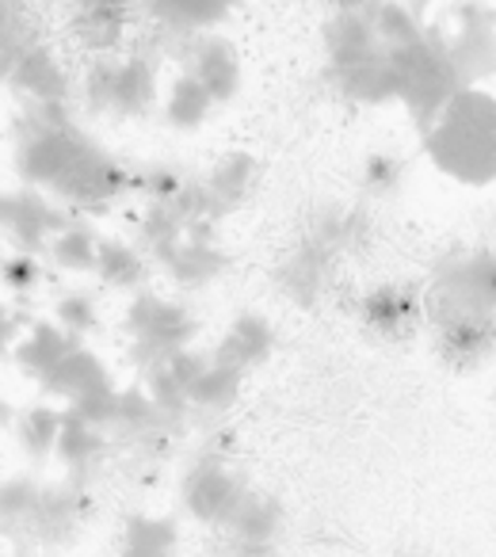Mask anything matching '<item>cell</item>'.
<instances>
[{"instance_id":"cell-1","label":"cell","mask_w":496,"mask_h":557,"mask_svg":"<svg viewBox=\"0 0 496 557\" xmlns=\"http://www.w3.org/2000/svg\"><path fill=\"white\" fill-rule=\"evenodd\" d=\"M420 149L447 180L485 187L496 180V96L488 88H462L432 126Z\"/></svg>"},{"instance_id":"cell-2","label":"cell","mask_w":496,"mask_h":557,"mask_svg":"<svg viewBox=\"0 0 496 557\" xmlns=\"http://www.w3.org/2000/svg\"><path fill=\"white\" fill-rule=\"evenodd\" d=\"M123 333H126V359L146 374L149 367L164 363L176 351L195 348L199 341V318L184 298H169L161 290L146 287L131 295L123 310Z\"/></svg>"},{"instance_id":"cell-3","label":"cell","mask_w":496,"mask_h":557,"mask_svg":"<svg viewBox=\"0 0 496 557\" xmlns=\"http://www.w3.org/2000/svg\"><path fill=\"white\" fill-rule=\"evenodd\" d=\"M389 54L401 73V108L424 134L439 119V111L462 92V81H458L447 54V27L427 24L424 39H417L405 50H389Z\"/></svg>"},{"instance_id":"cell-4","label":"cell","mask_w":496,"mask_h":557,"mask_svg":"<svg viewBox=\"0 0 496 557\" xmlns=\"http://www.w3.org/2000/svg\"><path fill=\"white\" fill-rule=\"evenodd\" d=\"M427 313H496L493 248H455L443 256L424 295V318Z\"/></svg>"},{"instance_id":"cell-5","label":"cell","mask_w":496,"mask_h":557,"mask_svg":"<svg viewBox=\"0 0 496 557\" xmlns=\"http://www.w3.org/2000/svg\"><path fill=\"white\" fill-rule=\"evenodd\" d=\"M248 481L230 466V458L222 450L207 447L187 462L184 478H179V504L184 511L202 527L222 531L233 519V511L240 508V500L248 496Z\"/></svg>"},{"instance_id":"cell-6","label":"cell","mask_w":496,"mask_h":557,"mask_svg":"<svg viewBox=\"0 0 496 557\" xmlns=\"http://www.w3.org/2000/svg\"><path fill=\"white\" fill-rule=\"evenodd\" d=\"M447 54L462 88H485L496 77V9L488 0L450 4Z\"/></svg>"},{"instance_id":"cell-7","label":"cell","mask_w":496,"mask_h":557,"mask_svg":"<svg viewBox=\"0 0 496 557\" xmlns=\"http://www.w3.org/2000/svg\"><path fill=\"white\" fill-rule=\"evenodd\" d=\"M70 210L54 199V195L39 191V187H12L0 191V240L12 252H32L47 256V245L58 230L70 225Z\"/></svg>"},{"instance_id":"cell-8","label":"cell","mask_w":496,"mask_h":557,"mask_svg":"<svg viewBox=\"0 0 496 557\" xmlns=\"http://www.w3.org/2000/svg\"><path fill=\"white\" fill-rule=\"evenodd\" d=\"M233 256L222 245V222H195L187 225V237L157 263V271L169 275V283L179 295L214 287L218 278L230 271Z\"/></svg>"},{"instance_id":"cell-9","label":"cell","mask_w":496,"mask_h":557,"mask_svg":"<svg viewBox=\"0 0 496 557\" xmlns=\"http://www.w3.org/2000/svg\"><path fill=\"white\" fill-rule=\"evenodd\" d=\"M88 516H92V493L85 481H47V493L39 504V519L32 531V557L35 554H54L80 539Z\"/></svg>"},{"instance_id":"cell-10","label":"cell","mask_w":496,"mask_h":557,"mask_svg":"<svg viewBox=\"0 0 496 557\" xmlns=\"http://www.w3.org/2000/svg\"><path fill=\"white\" fill-rule=\"evenodd\" d=\"M179 70H187L210 96L214 103L237 100L240 85H245V65H240V50L233 39H225L222 32H207V35H191L184 42V54H179Z\"/></svg>"},{"instance_id":"cell-11","label":"cell","mask_w":496,"mask_h":557,"mask_svg":"<svg viewBox=\"0 0 496 557\" xmlns=\"http://www.w3.org/2000/svg\"><path fill=\"white\" fill-rule=\"evenodd\" d=\"M435 351L455 371H473L496 356V313H427Z\"/></svg>"},{"instance_id":"cell-12","label":"cell","mask_w":496,"mask_h":557,"mask_svg":"<svg viewBox=\"0 0 496 557\" xmlns=\"http://www.w3.org/2000/svg\"><path fill=\"white\" fill-rule=\"evenodd\" d=\"M283 527H287V511H283L280 496H268L248 488L240 508L222 527L225 534V554L237 557H275V542H280Z\"/></svg>"},{"instance_id":"cell-13","label":"cell","mask_w":496,"mask_h":557,"mask_svg":"<svg viewBox=\"0 0 496 557\" xmlns=\"http://www.w3.org/2000/svg\"><path fill=\"white\" fill-rule=\"evenodd\" d=\"M161 62L141 50H123L115 54V73H111L108 115L115 119H146L161 108Z\"/></svg>"},{"instance_id":"cell-14","label":"cell","mask_w":496,"mask_h":557,"mask_svg":"<svg viewBox=\"0 0 496 557\" xmlns=\"http://www.w3.org/2000/svg\"><path fill=\"white\" fill-rule=\"evenodd\" d=\"M141 16L134 0H115L100 9H77L70 20V39L85 58L123 54L126 39L138 32Z\"/></svg>"},{"instance_id":"cell-15","label":"cell","mask_w":496,"mask_h":557,"mask_svg":"<svg viewBox=\"0 0 496 557\" xmlns=\"http://www.w3.org/2000/svg\"><path fill=\"white\" fill-rule=\"evenodd\" d=\"M4 85H9L24 103H54V100H73L77 81L70 77L62 58H58L47 42H35V47H27L24 58L12 65Z\"/></svg>"},{"instance_id":"cell-16","label":"cell","mask_w":496,"mask_h":557,"mask_svg":"<svg viewBox=\"0 0 496 557\" xmlns=\"http://www.w3.org/2000/svg\"><path fill=\"white\" fill-rule=\"evenodd\" d=\"M42 493H47V481L39 473L0 478V539L16 549V557H32V531L39 519Z\"/></svg>"},{"instance_id":"cell-17","label":"cell","mask_w":496,"mask_h":557,"mask_svg":"<svg viewBox=\"0 0 496 557\" xmlns=\"http://www.w3.org/2000/svg\"><path fill=\"white\" fill-rule=\"evenodd\" d=\"M328 88L344 100L359 103V108H386V103H401V73L389 50L367 58V62L351 65V70L325 73Z\"/></svg>"},{"instance_id":"cell-18","label":"cell","mask_w":496,"mask_h":557,"mask_svg":"<svg viewBox=\"0 0 496 557\" xmlns=\"http://www.w3.org/2000/svg\"><path fill=\"white\" fill-rule=\"evenodd\" d=\"M321 47H325V73L351 70V65L367 62V58L382 54V39L371 24V12L351 9V12H333L321 27Z\"/></svg>"},{"instance_id":"cell-19","label":"cell","mask_w":496,"mask_h":557,"mask_svg":"<svg viewBox=\"0 0 496 557\" xmlns=\"http://www.w3.org/2000/svg\"><path fill=\"white\" fill-rule=\"evenodd\" d=\"M240 0H138V16L149 27L179 35H207L233 20Z\"/></svg>"},{"instance_id":"cell-20","label":"cell","mask_w":496,"mask_h":557,"mask_svg":"<svg viewBox=\"0 0 496 557\" xmlns=\"http://www.w3.org/2000/svg\"><path fill=\"white\" fill-rule=\"evenodd\" d=\"M111 382H115V374L103 363L100 351L88 348V344H77V348L39 382V394H42V401H62V409H65V405H73L77 397L111 386Z\"/></svg>"},{"instance_id":"cell-21","label":"cell","mask_w":496,"mask_h":557,"mask_svg":"<svg viewBox=\"0 0 496 557\" xmlns=\"http://www.w3.org/2000/svg\"><path fill=\"white\" fill-rule=\"evenodd\" d=\"M77 344H85L80 336L65 333L62 325H58L54 318H35L32 325L24 329V336L16 341V348H12V363H16V371L24 374V379H32L35 386H39L42 379H47L50 371H54L58 363H62L65 356H70Z\"/></svg>"},{"instance_id":"cell-22","label":"cell","mask_w":496,"mask_h":557,"mask_svg":"<svg viewBox=\"0 0 496 557\" xmlns=\"http://www.w3.org/2000/svg\"><path fill=\"white\" fill-rule=\"evenodd\" d=\"M275 351V325L257 310H245L225 325L222 341L210 348V356L218 363H230V367H240V371H252V367L268 363Z\"/></svg>"},{"instance_id":"cell-23","label":"cell","mask_w":496,"mask_h":557,"mask_svg":"<svg viewBox=\"0 0 496 557\" xmlns=\"http://www.w3.org/2000/svg\"><path fill=\"white\" fill-rule=\"evenodd\" d=\"M111 447V432L92 428L88 420H80L77 412L65 409L62 417V432H58V447H54V462L65 470V478L73 481H92V473L100 470V462L108 458Z\"/></svg>"},{"instance_id":"cell-24","label":"cell","mask_w":496,"mask_h":557,"mask_svg":"<svg viewBox=\"0 0 496 557\" xmlns=\"http://www.w3.org/2000/svg\"><path fill=\"white\" fill-rule=\"evenodd\" d=\"M202 184H207V195H210V202H214V214L230 218L233 210H240L252 199V191H257V184H260V164L252 153L233 149V153H225L222 161L202 176Z\"/></svg>"},{"instance_id":"cell-25","label":"cell","mask_w":496,"mask_h":557,"mask_svg":"<svg viewBox=\"0 0 496 557\" xmlns=\"http://www.w3.org/2000/svg\"><path fill=\"white\" fill-rule=\"evenodd\" d=\"M96 278L100 287L115 290V295H138L149 287V275H153V263L146 260L134 240L126 237H100V256H96Z\"/></svg>"},{"instance_id":"cell-26","label":"cell","mask_w":496,"mask_h":557,"mask_svg":"<svg viewBox=\"0 0 496 557\" xmlns=\"http://www.w3.org/2000/svg\"><path fill=\"white\" fill-rule=\"evenodd\" d=\"M119 557H179V519L131 511L119 531Z\"/></svg>"},{"instance_id":"cell-27","label":"cell","mask_w":496,"mask_h":557,"mask_svg":"<svg viewBox=\"0 0 496 557\" xmlns=\"http://www.w3.org/2000/svg\"><path fill=\"white\" fill-rule=\"evenodd\" d=\"M420 318H424V298L405 287H379L363 298V321L382 336L417 333Z\"/></svg>"},{"instance_id":"cell-28","label":"cell","mask_w":496,"mask_h":557,"mask_svg":"<svg viewBox=\"0 0 496 557\" xmlns=\"http://www.w3.org/2000/svg\"><path fill=\"white\" fill-rule=\"evenodd\" d=\"M96 256H100V233H96L92 218H70L65 230H58L47 245L42 260L58 271H70V275H92Z\"/></svg>"},{"instance_id":"cell-29","label":"cell","mask_w":496,"mask_h":557,"mask_svg":"<svg viewBox=\"0 0 496 557\" xmlns=\"http://www.w3.org/2000/svg\"><path fill=\"white\" fill-rule=\"evenodd\" d=\"M214 108H218L214 96H210L207 88L191 77V73L187 70L172 73L169 88H164V100H161V115L172 131H179V134L199 131V126L214 115Z\"/></svg>"},{"instance_id":"cell-30","label":"cell","mask_w":496,"mask_h":557,"mask_svg":"<svg viewBox=\"0 0 496 557\" xmlns=\"http://www.w3.org/2000/svg\"><path fill=\"white\" fill-rule=\"evenodd\" d=\"M62 417H65V409H58L54 401H35V405H27V409H20L12 435H16V447L24 450L32 466H47L50 458H54Z\"/></svg>"},{"instance_id":"cell-31","label":"cell","mask_w":496,"mask_h":557,"mask_svg":"<svg viewBox=\"0 0 496 557\" xmlns=\"http://www.w3.org/2000/svg\"><path fill=\"white\" fill-rule=\"evenodd\" d=\"M184 237H187L184 218H179L169 202H141V214H138V222H134V237L131 240L141 248V252H146V260L153 263V268Z\"/></svg>"},{"instance_id":"cell-32","label":"cell","mask_w":496,"mask_h":557,"mask_svg":"<svg viewBox=\"0 0 496 557\" xmlns=\"http://www.w3.org/2000/svg\"><path fill=\"white\" fill-rule=\"evenodd\" d=\"M35 42H42V35L35 27L32 4L27 0H0V85Z\"/></svg>"},{"instance_id":"cell-33","label":"cell","mask_w":496,"mask_h":557,"mask_svg":"<svg viewBox=\"0 0 496 557\" xmlns=\"http://www.w3.org/2000/svg\"><path fill=\"white\" fill-rule=\"evenodd\" d=\"M240 386H245V371L230 363H218V359L210 356L207 371L199 374V382H195L191 394H187L191 412H225L240 397Z\"/></svg>"},{"instance_id":"cell-34","label":"cell","mask_w":496,"mask_h":557,"mask_svg":"<svg viewBox=\"0 0 496 557\" xmlns=\"http://www.w3.org/2000/svg\"><path fill=\"white\" fill-rule=\"evenodd\" d=\"M367 12H371V24L386 50L412 47V42L424 39V32H427V24H420V20L405 9V0H367Z\"/></svg>"},{"instance_id":"cell-35","label":"cell","mask_w":496,"mask_h":557,"mask_svg":"<svg viewBox=\"0 0 496 557\" xmlns=\"http://www.w3.org/2000/svg\"><path fill=\"white\" fill-rule=\"evenodd\" d=\"M409 180V161L394 149H371L359 169V184L371 199H397Z\"/></svg>"},{"instance_id":"cell-36","label":"cell","mask_w":496,"mask_h":557,"mask_svg":"<svg viewBox=\"0 0 496 557\" xmlns=\"http://www.w3.org/2000/svg\"><path fill=\"white\" fill-rule=\"evenodd\" d=\"M54 321L65 329V333L80 336L85 341L88 333L100 329V295L88 287H70V290H58L54 295Z\"/></svg>"},{"instance_id":"cell-37","label":"cell","mask_w":496,"mask_h":557,"mask_svg":"<svg viewBox=\"0 0 496 557\" xmlns=\"http://www.w3.org/2000/svg\"><path fill=\"white\" fill-rule=\"evenodd\" d=\"M187 180L191 176L179 164H141V169H131V195H141V202H172Z\"/></svg>"},{"instance_id":"cell-38","label":"cell","mask_w":496,"mask_h":557,"mask_svg":"<svg viewBox=\"0 0 496 557\" xmlns=\"http://www.w3.org/2000/svg\"><path fill=\"white\" fill-rule=\"evenodd\" d=\"M47 268L50 263L42 260V256H32V252H12L9 263H4V271H0V287L12 290L16 298H32L35 290L47 283Z\"/></svg>"},{"instance_id":"cell-39","label":"cell","mask_w":496,"mask_h":557,"mask_svg":"<svg viewBox=\"0 0 496 557\" xmlns=\"http://www.w3.org/2000/svg\"><path fill=\"white\" fill-rule=\"evenodd\" d=\"M65 409L77 412V417L88 420L92 428H103V432H111V428H115V412H119V382H111V386L92 389V394L77 397V401L65 405Z\"/></svg>"},{"instance_id":"cell-40","label":"cell","mask_w":496,"mask_h":557,"mask_svg":"<svg viewBox=\"0 0 496 557\" xmlns=\"http://www.w3.org/2000/svg\"><path fill=\"white\" fill-rule=\"evenodd\" d=\"M32 325V318L20 310H12L9 302H0V359L12 356V348H16V341L24 336V329Z\"/></svg>"},{"instance_id":"cell-41","label":"cell","mask_w":496,"mask_h":557,"mask_svg":"<svg viewBox=\"0 0 496 557\" xmlns=\"http://www.w3.org/2000/svg\"><path fill=\"white\" fill-rule=\"evenodd\" d=\"M16 417H20V409L0 394V432H12V428H16Z\"/></svg>"},{"instance_id":"cell-42","label":"cell","mask_w":496,"mask_h":557,"mask_svg":"<svg viewBox=\"0 0 496 557\" xmlns=\"http://www.w3.org/2000/svg\"><path fill=\"white\" fill-rule=\"evenodd\" d=\"M405 9H409L412 16L420 20V24H427V12L435 9V0H405Z\"/></svg>"},{"instance_id":"cell-43","label":"cell","mask_w":496,"mask_h":557,"mask_svg":"<svg viewBox=\"0 0 496 557\" xmlns=\"http://www.w3.org/2000/svg\"><path fill=\"white\" fill-rule=\"evenodd\" d=\"M328 12H351V9H363L367 0H325Z\"/></svg>"},{"instance_id":"cell-44","label":"cell","mask_w":496,"mask_h":557,"mask_svg":"<svg viewBox=\"0 0 496 557\" xmlns=\"http://www.w3.org/2000/svg\"><path fill=\"white\" fill-rule=\"evenodd\" d=\"M73 4V12L77 9H100V4H115V0H70Z\"/></svg>"},{"instance_id":"cell-45","label":"cell","mask_w":496,"mask_h":557,"mask_svg":"<svg viewBox=\"0 0 496 557\" xmlns=\"http://www.w3.org/2000/svg\"><path fill=\"white\" fill-rule=\"evenodd\" d=\"M9 256H12V248L0 240V271H4V263H9Z\"/></svg>"}]
</instances>
